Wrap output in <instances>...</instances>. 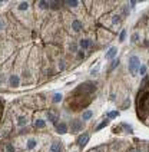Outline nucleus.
<instances>
[{
	"mask_svg": "<svg viewBox=\"0 0 149 152\" xmlns=\"http://www.w3.org/2000/svg\"><path fill=\"white\" fill-rule=\"evenodd\" d=\"M70 27H72V30H73L74 33H80L82 32V22H80V19H73L72 22H70Z\"/></svg>",
	"mask_w": 149,
	"mask_h": 152,
	"instance_id": "nucleus-14",
	"label": "nucleus"
},
{
	"mask_svg": "<svg viewBox=\"0 0 149 152\" xmlns=\"http://www.w3.org/2000/svg\"><path fill=\"white\" fill-rule=\"evenodd\" d=\"M62 101H63V93H60V92L53 93V98H52V102H53V103H60Z\"/></svg>",
	"mask_w": 149,
	"mask_h": 152,
	"instance_id": "nucleus-19",
	"label": "nucleus"
},
{
	"mask_svg": "<svg viewBox=\"0 0 149 152\" xmlns=\"http://www.w3.org/2000/svg\"><path fill=\"white\" fill-rule=\"evenodd\" d=\"M138 112L142 118H145L149 112V91L145 92L138 101Z\"/></svg>",
	"mask_w": 149,
	"mask_h": 152,
	"instance_id": "nucleus-2",
	"label": "nucleus"
},
{
	"mask_svg": "<svg viewBox=\"0 0 149 152\" xmlns=\"http://www.w3.org/2000/svg\"><path fill=\"white\" fill-rule=\"evenodd\" d=\"M42 141L39 136H29L25 139V151L26 152H34L40 148Z\"/></svg>",
	"mask_w": 149,
	"mask_h": 152,
	"instance_id": "nucleus-3",
	"label": "nucleus"
},
{
	"mask_svg": "<svg viewBox=\"0 0 149 152\" xmlns=\"http://www.w3.org/2000/svg\"><path fill=\"white\" fill-rule=\"evenodd\" d=\"M4 27H6V20L0 17V30H4Z\"/></svg>",
	"mask_w": 149,
	"mask_h": 152,
	"instance_id": "nucleus-29",
	"label": "nucleus"
},
{
	"mask_svg": "<svg viewBox=\"0 0 149 152\" xmlns=\"http://www.w3.org/2000/svg\"><path fill=\"white\" fill-rule=\"evenodd\" d=\"M63 68H65V62H63V60H60V63H59V69H60V70H63Z\"/></svg>",
	"mask_w": 149,
	"mask_h": 152,
	"instance_id": "nucleus-33",
	"label": "nucleus"
},
{
	"mask_svg": "<svg viewBox=\"0 0 149 152\" xmlns=\"http://www.w3.org/2000/svg\"><path fill=\"white\" fill-rule=\"evenodd\" d=\"M128 152H142V151L139 149V148H132V149H129Z\"/></svg>",
	"mask_w": 149,
	"mask_h": 152,
	"instance_id": "nucleus-35",
	"label": "nucleus"
},
{
	"mask_svg": "<svg viewBox=\"0 0 149 152\" xmlns=\"http://www.w3.org/2000/svg\"><path fill=\"white\" fill-rule=\"evenodd\" d=\"M4 148H6V152H16V146L12 144V142H7Z\"/></svg>",
	"mask_w": 149,
	"mask_h": 152,
	"instance_id": "nucleus-25",
	"label": "nucleus"
},
{
	"mask_svg": "<svg viewBox=\"0 0 149 152\" xmlns=\"http://www.w3.org/2000/svg\"><path fill=\"white\" fill-rule=\"evenodd\" d=\"M46 152H62V142L59 139H53L52 142H49Z\"/></svg>",
	"mask_w": 149,
	"mask_h": 152,
	"instance_id": "nucleus-6",
	"label": "nucleus"
},
{
	"mask_svg": "<svg viewBox=\"0 0 149 152\" xmlns=\"http://www.w3.org/2000/svg\"><path fill=\"white\" fill-rule=\"evenodd\" d=\"M108 124H109V119H103V121H100L99 122V125L95 128V131L98 132V131H100L102 128H105V126H108Z\"/></svg>",
	"mask_w": 149,
	"mask_h": 152,
	"instance_id": "nucleus-22",
	"label": "nucleus"
},
{
	"mask_svg": "<svg viewBox=\"0 0 149 152\" xmlns=\"http://www.w3.org/2000/svg\"><path fill=\"white\" fill-rule=\"evenodd\" d=\"M121 23H122V16H121V13H113V15L110 16V27L116 29Z\"/></svg>",
	"mask_w": 149,
	"mask_h": 152,
	"instance_id": "nucleus-13",
	"label": "nucleus"
},
{
	"mask_svg": "<svg viewBox=\"0 0 149 152\" xmlns=\"http://www.w3.org/2000/svg\"><path fill=\"white\" fill-rule=\"evenodd\" d=\"M67 126H69V131H70V132L76 134V132H80L83 128H85V122H83L82 119H72Z\"/></svg>",
	"mask_w": 149,
	"mask_h": 152,
	"instance_id": "nucleus-4",
	"label": "nucleus"
},
{
	"mask_svg": "<svg viewBox=\"0 0 149 152\" xmlns=\"http://www.w3.org/2000/svg\"><path fill=\"white\" fill-rule=\"evenodd\" d=\"M119 116V112L118 110H110V112H108V118L109 119H115Z\"/></svg>",
	"mask_w": 149,
	"mask_h": 152,
	"instance_id": "nucleus-27",
	"label": "nucleus"
},
{
	"mask_svg": "<svg viewBox=\"0 0 149 152\" xmlns=\"http://www.w3.org/2000/svg\"><path fill=\"white\" fill-rule=\"evenodd\" d=\"M139 75H141V76L146 75V66H145V65H142V66H141V69H139Z\"/></svg>",
	"mask_w": 149,
	"mask_h": 152,
	"instance_id": "nucleus-30",
	"label": "nucleus"
},
{
	"mask_svg": "<svg viewBox=\"0 0 149 152\" xmlns=\"http://www.w3.org/2000/svg\"><path fill=\"white\" fill-rule=\"evenodd\" d=\"M9 85H10V88H19L20 86V76L17 73H12L9 76Z\"/></svg>",
	"mask_w": 149,
	"mask_h": 152,
	"instance_id": "nucleus-12",
	"label": "nucleus"
},
{
	"mask_svg": "<svg viewBox=\"0 0 149 152\" xmlns=\"http://www.w3.org/2000/svg\"><path fill=\"white\" fill-rule=\"evenodd\" d=\"M45 119L50 122V124H53V125H56L59 122V115L58 113H55L53 110H46V115H45Z\"/></svg>",
	"mask_w": 149,
	"mask_h": 152,
	"instance_id": "nucleus-10",
	"label": "nucleus"
},
{
	"mask_svg": "<svg viewBox=\"0 0 149 152\" xmlns=\"http://www.w3.org/2000/svg\"><path fill=\"white\" fill-rule=\"evenodd\" d=\"M67 49H69L70 53H76V52L79 50V45H77V42H70L69 46H67Z\"/></svg>",
	"mask_w": 149,
	"mask_h": 152,
	"instance_id": "nucleus-21",
	"label": "nucleus"
},
{
	"mask_svg": "<svg viewBox=\"0 0 149 152\" xmlns=\"http://www.w3.org/2000/svg\"><path fill=\"white\" fill-rule=\"evenodd\" d=\"M89 142V134L88 132H83L80 135L77 136V139H76V146L79 148V149H83L86 145Z\"/></svg>",
	"mask_w": 149,
	"mask_h": 152,
	"instance_id": "nucleus-5",
	"label": "nucleus"
},
{
	"mask_svg": "<svg viewBox=\"0 0 149 152\" xmlns=\"http://www.w3.org/2000/svg\"><path fill=\"white\" fill-rule=\"evenodd\" d=\"M65 4H66L69 9H77V7H80V1H77V0H69V1H63Z\"/></svg>",
	"mask_w": 149,
	"mask_h": 152,
	"instance_id": "nucleus-18",
	"label": "nucleus"
},
{
	"mask_svg": "<svg viewBox=\"0 0 149 152\" xmlns=\"http://www.w3.org/2000/svg\"><path fill=\"white\" fill-rule=\"evenodd\" d=\"M29 124V119L26 118L25 115H17L16 116V125L19 128H22V126H26Z\"/></svg>",
	"mask_w": 149,
	"mask_h": 152,
	"instance_id": "nucleus-16",
	"label": "nucleus"
},
{
	"mask_svg": "<svg viewBox=\"0 0 149 152\" xmlns=\"http://www.w3.org/2000/svg\"><path fill=\"white\" fill-rule=\"evenodd\" d=\"M46 126H47V121L45 118L36 116V118L33 119V128L34 129H45Z\"/></svg>",
	"mask_w": 149,
	"mask_h": 152,
	"instance_id": "nucleus-8",
	"label": "nucleus"
},
{
	"mask_svg": "<svg viewBox=\"0 0 149 152\" xmlns=\"http://www.w3.org/2000/svg\"><path fill=\"white\" fill-rule=\"evenodd\" d=\"M77 58H79V59H83V58H85V52L79 49V50H77Z\"/></svg>",
	"mask_w": 149,
	"mask_h": 152,
	"instance_id": "nucleus-32",
	"label": "nucleus"
},
{
	"mask_svg": "<svg viewBox=\"0 0 149 152\" xmlns=\"http://www.w3.org/2000/svg\"><path fill=\"white\" fill-rule=\"evenodd\" d=\"M93 110L92 109H86V110H83L82 112V116H80V119H82L83 122H89L92 118H93Z\"/></svg>",
	"mask_w": 149,
	"mask_h": 152,
	"instance_id": "nucleus-17",
	"label": "nucleus"
},
{
	"mask_svg": "<svg viewBox=\"0 0 149 152\" xmlns=\"http://www.w3.org/2000/svg\"><path fill=\"white\" fill-rule=\"evenodd\" d=\"M0 6H1V1H0Z\"/></svg>",
	"mask_w": 149,
	"mask_h": 152,
	"instance_id": "nucleus-37",
	"label": "nucleus"
},
{
	"mask_svg": "<svg viewBox=\"0 0 149 152\" xmlns=\"http://www.w3.org/2000/svg\"><path fill=\"white\" fill-rule=\"evenodd\" d=\"M99 70H100V66H99V65H98V66H95L93 69H91V76L96 77V76L99 75Z\"/></svg>",
	"mask_w": 149,
	"mask_h": 152,
	"instance_id": "nucleus-26",
	"label": "nucleus"
},
{
	"mask_svg": "<svg viewBox=\"0 0 149 152\" xmlns=\"http://www.w3.org/2000/svg\"><path fill=\"white\" fill-rule=\"evenodd\" d=\"M16 9L20 13H26L30 10V1H20V3H17Z\"/></svg>",
	"mask_w": 149,
	"mask_h": 152,
	"instance_id": "nucleus-15",
	"label": "nucleus"
},
{
	"mask_svg": "<svg viewBox=\"0 0 149 152\" xmlns=\"http://www.w3.org/2000/svg\"><path fill=\"white\" fill-rule=\"evenodd\" d=\"M37 7L40 10H49L50 9V1H37Z\"/></svg>",
	"mask_w": 149,
	"mask_h": 152,
	"instance_id": "nucleus-20",
	"label": "nucleus"
},
{
	"mask_svg": "<svg viewBox=\"0 0 149 152\" xmlns=\"http://www.w3.org/2000/svg\"><path fill=\"white\" fill-rule=\"evenodd\" d=\"M126 34H128V30H126V29H122L121 33H119V39H118V40L121 43H123L125 40H126Z\"/></svg>",
	"mask_w": 149,
	"mask_h": 152,
	"instance_id": "nucleus-23",
	"label": "nucleus"
},
{
	"mask_svg": "<svg viewBox=\"0 0 149 152\" xmlns=\"http://www.w3.org/2000/svg\"><path fill=\"white\" fill-rule=\"evenodd\" d=\"M139 40H141V36H139V33H138V32L132 33V36H131V43H138Z\"/></svg>",
	"mask_w": 149,
	"mask_h": 152,
	"instance_id": "nucleus-24",
	"label": "nucleus"
},
{
	"mask_svg": "<svg viewBox=\"0 0 149 152\" xmlns=\"http://www.w3.org/2000/svg\"><path fill=\"white\" fill-rule=\"evenodd\" d=\"M118 52H119V49L116 48V46H110L108 50H106V53H105V60H113L116 59V56H118Z\"/></svg>",
	"mask_w": 149,
	"mask_h": 152,
	"instance_id": "nucleus-9",
	"label": "nucleus"
},
{
	"mask_svg": "<svg viewBox=\"0 0 149 152\" xmlns=\"http://www.w3.org/2000/svg\"><path fill=\"white\" fill-rule=\"evenodd\" d=\"M77 45H79V49L85 52V50H89L92 46H93V42H92V39H89V37H83V39H80L77 42Z\"/></svg>",
	"mask_w": 149,
	"mask_h": 152,
	"instance_id": "nucleus-7",
	"label": "nucleus"
},
{
	"mask_svg": "<svg viewBox=\"0 0 149 152\" xmlns=\"http://www.w3.org/2000/svg\"><path fill=\"white\" fill-rule=\"evenodd\" d=\"M142 63H141V58L138 55H131L129 59H128V72L132 76L139 75V69H141Z\"/></svg>",
	"mask_w": 149,
	"mask_h": 152,
	"instance_id": "nucleus-1",
	"label": "nucleus"
},
{
	"mask_svg": "<svg viewBox=\"0 0 149 152\" xmlns=\"http://www.w3.org/2000/svg\"><path fill=\"white\" fill-rule=\"evenodd\" d=\"M60 1H50V9H59L60 7Z\"/></svg>",
	"mask_w": 149,
	"mask_h": 152,
	"instance_id": "nucleus-28",
	"label": "nucleus"
},
{
	"mask_svg": "<svg viewBox=\"0 0 149 152\" xmlns=\"http://www.w3.org/2000/svg\"><path fill=\"white\" fill-rule=\"evenodd\" d=\"M55 131L58 132L59 135H65L67 131H69V126H67L66 122H60V121H59L58 124L55 125Z\"/></svg>",
	"mask_w": 149,
	"mask_h": 152,
	"instance_id": "nucleus-11",
	"label": "nucleus"
},
{
	"mask_svg": "<svg viewBox=\"0 0 149 152\" xmlns=\"http://www.w3.org/2000/svg\"><path fill=\"white\" fill-rule=\"evenodd\" d=\"M69 152H80V149H79L77 146H73V148H72V149H70Z\"/></svg>",
	"mask_w": 149,
	"mask_h": 152,
	"instance_id": "nucleus-34",
	"label": "nucleus"
},
{
	"mask_svg": "<svg viewBox=\"0 0 149 152\" xmlns=\"http://www.w3.org/2000/svg\"><path fill=\"white\" fill-rule=\"evenodd\" d=\"M0 115H1V102H0Z\"/></svg>",
	"mask_w": 149,
	"mask_h": 152,
	"instance_id": "nucleus-36",
	"label": "nucleus"
},
{
	"mask_svg": "<svg viewBox=\"0 0 149 152\" xmlns=\"http://www.w3.org/2000/svg\"><path fill=\"white\" fill-rule=\"evenodd\" d=\"M116 66H119V59H113L112 65H110V70H112V69H115Z\"/></svg>",
	"mask_w": 149,
	"mask_h": 152,
	"instance_id": "nucleus-31",
	"label": "nucleus"
}]
</instances>
